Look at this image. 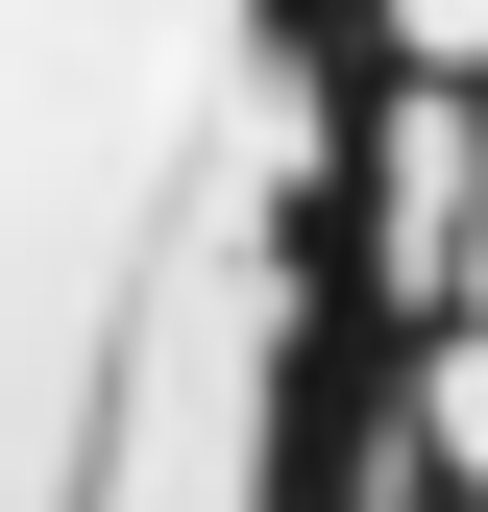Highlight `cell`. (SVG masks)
Listing matches in <instances>:
<instances>
[{
	"label": "cell",
	"mask_w": 488,
	"mask_h": 512,
	"mask_svg": "<svg viewBox=\"0 0 488 512\" xmlns=\"http://www.w3.org/2000/svg\"><path fill=\"white\" fill-rule=\"evenodd\" d=\"M342 244V0H0V512H318Z\"/></svg>",
	"instance_id": "1"
}]
</instances>
